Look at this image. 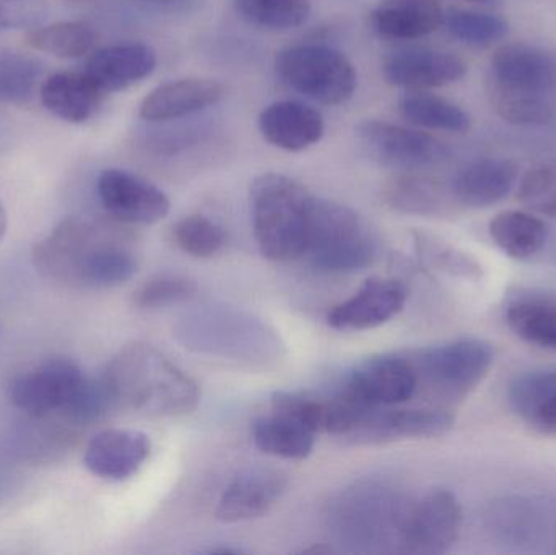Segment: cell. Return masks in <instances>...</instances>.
Returning a JSON list of instances; mask_svg holds the SVG:
<instances>
[{"mask_svg":"<svg viewBox=\"0 0 556 555\" xmlns=\"http://www.w3.org/2000/svg\"><path fill=\"white\" fill-rule=\"evenodd\" d=\"M103 378L117 407L149 416H186L201 400L198 383L152 345L121 349Z\"/></svg>","mask_w":556,"mask_h":555,"instance_id":"3957f363","label":"cell"},{"mask_svg":"<svg viewBox=\"0 0 556 555\" xmlns=\"http://www.w3.org/2000/svg\"><path fill=\"white\" fill-rule=\"evenodd\" d=\"M314 198L296 179L264 173L251 185L254 237L264 257L277 263L303 256Z\"/></svg>","mask_w":556,"mask_h":555,"instance_id":"277c9868","label":"cell"},{"mask_svg":"<svg viewBox=\"0 0 556 555\" xmlns=\"http://www.w3.org/2000/svg\"><path fill=\"white\" fill-rule=\"evenodd\" d=\"M447 33L457 41L473 48H489L506 38L509 23L500 13L482 10L451 9L444 13Z\"/></svg>","mask_w":556,"mask_h":555,"instance_id":"1f68e13d","label":"cell"},{"mask_svg":"<svg viewBox=\"0 0 556 555\" xmlns=\"http://www.w3.org/2000/svg\"><path fill=\"white\" fill-rule=\"evenodd\" d=\"M384 199L395 211L425 217L446 214L451 202L456 201L453 189H447L431 176L415 172L402 173L386 182Z\"/></svg>","mask_w":556,"mask_h":555,"instance_id":"484cf974","label":"cell"},{"mask_svg":"<svg viewBox=\"0 0 556 555\" xmlns=\"http://www.w3.org/2000/svg\"><path fill=\"white\" fill-rule=\"evenodd\" d=\"M518 199L542 217L556 218V159L538 163L518 182Z\"/></svg>","mask_w":556,"mask_h":555,"instance_id":"e575fe53","label":"cell"},{"mask_svg":"<svg viewBox=\"0 0 556 555\" xmlns=\"http://www.w3.org/2000/svg\"><path fill=\"white\" fill-rule=\"evenodd\" d=\"M104 94L85 71L55 72L39 87V97L46 110L72 124L91 119L100 110Z\"/></svg>","mask_w":556,"mask_h":555,"instance_id":"cb8c5ba5","label":"cell"},{"mask_svg":"<svg viewBox=\"0 0 556 555\" xmlns=\"http://www.w3.org/2000/svg\"><path fill=\"white\" fill-rule=\"evenodd\" d=\"M198 292L189 277L179 274H160L143 282L134 293V305L140 310H159L188 302Z\"/></svg>","mask_w":556,"mask_h":555,"instance_id":"d590c367","label":"cell"},{"mask_svg":"<svg viewBox=\"0 0 556 555\" xmlns=\"http://www.w3.org/2000/svg\"><path fill=\"white\" fill-rule=\"evenodd\" d=\"M463 508L453 492L431 489L405 504L397 543L402 553L446 554L459 540Z\"/></svg>","mask_w":556,"mask_h":555,"instance_id":"9c48e42d","label":"cell"},{"mask_svg":"<svg viewBox=\"0 0 556 555\" xmlns=\"http://www.w3.org/2000/svg\"><path fill=\"white\" fill-rule=\"evenodd\" d=\"M486 91L495 113L513 126L556 121V52L534 42H508L490 59Z\"/></svg>","mask_w":556,"mask_h":555,"instance_id":"7a4b0ae2","label":"cell"},{"mask_svg":"<svg viewBox=\"0 0 556 555\" xmlns=\"http://www.w3.org/2000/svg\"><path fill=\"white\" fill-rule=\"evenodd\" d=\"M7 231V212L3 209L2 202H0V243H2L3 237Z\"/></svg>","mask_w":556,"mask_h":555,"instance_id":"ab89813d","label":"cell"},{"mask_svg":"<svg viewBox=\"0 0 556 555\" xmlns=\"http://www.w3.org/2000/svg\"><path fill=\"white\" fill-rule=\"evenodd\" d=\"M444 13L440 0H381L369 15V25L381 38L412 41L438 31Z\"/></svg>","mask_w":556,"mask_h":555,"instance_id":"603a6c76","label":"cell"},{"mask_svg":"<svg viewBox=\"0 0 556 555\" xmlns=\"http://www.w3.org/2000/svg\"><path fill=\"white\" fill-rule=\"evenodd\" d=\"M486 533L503 546L534 551L556 544V494H511L493 499L483 514Z\"/></svg>","mask_w":556,"mask_h":555,"instance_id":"ba28073f","label":"cell"},{"mask_svg":"<svg viewBox=\"0 0 556 555\" xmlns=\"http://www.w3.org/2000/svg\"><path fill=\"white\" fill-rule=\"evenodd\" d=\"M33 263L46 279L75 289H111L137 273L136 257L126 248L81 218H67L52 228L36 244Z\"/></svg>","mask_w":556,"mask_h":555,"instance_id":"6da1fadb","label":"cell"},{"mask_svg":"<svg viewBox=\"0 0 556 555\" xmlns=\"http://www.w3.org/2000/svg\"><path fill=\"white\" fill-rule=\"evenodd\" d=\"M176 244L194 257H211L222 250L225 234L214 220L204 215H189L176 224Z\"/></svg>","mask_w":556,"mask_h":555,"instance_id":"8d00e7d4","label":"cell"},{"mask_svg":"<svg viewBox=\"0 0 556 555\" xmlns=\"http://www.w3.org/2000/svg\"><path fill=\"white\" fill-rule=\"evenodd\" d=\"M253 440L266 455L301 462L313 453L316 433L291 417L274 413L254 422Z\"/></svg>","mask_w":556,"mask_h":555,"instance_id":"f1b7e54d","label":"cell"},{"mask_svg":"<svg viewBox=\"0 0 556 555\" xmlns=\"http://www.w3.org/2000/svg\"><path fill=\"white\" fill-rule=\"evenodd\" d=\"M156 67V52L143 42H121L98 49L85 72L104 93L126 90L149 77Z\"/></svg>","mask_w":556,"mask_h":555,"instance_id":"7402d4cb","label":"cell"},{"mask_svg":"<svg viewBox=\"0 0 556 555\" xmlns=\"http://www.w3.org/2000/svg\"><path fill=\"white\" fill-rule=\"evenodd\" d=\"M489 231L500 251L518 261L541 253L548 240V225L534 212H502L492 218Z\"/></svg>","mask_w":556,"mask_h":555,"instance_id":"4316f807","label":"cell"},{"mask_svg":"<svg viewBox=\"0 0 556 555\" xmlns=\"http://www.w3.org/2000/svg\"><path fill=\"white\" fill-rule=\"evenodd\" d=\"M399 110L405 121L421 129L464 134L472 126V117L463 106L428 91H408Z\"/></svg>","mask_w":556,"mask_h":555,"instance_id":"f546056e","label":"cell"},{"mask_svg":"<svg viewBox=\"0 0 556 555\" xmlns=\"http://www.w3.org/2000/svg\"><path fill=\"white\" fill-rule=\"evenodd\" d=\"M505 321L526 344L556 352V299L518 297L506 308Z\"/></svg>","mask_w":556,"mask_h":555,"instance_id":"83f0119b","label":"cell"},{"mask_svg":"<svg viewBox=\"0 0 556 555\" xmlns=\"http://www.w3.org/2000/svg\"><path fill=\"white\" fill-rule=\"evenodd\" d=\"M304 554H311V553H317V554H329L332 553V550L330 547H311V550L303 551Z\"/></svg>","mask_w":556,"mask_h":555,"instance_id":"60d3db41","label":"cell"},{"mask_svg":"<svg viewBox=\"0 0 556 555\" xmlns=\"http://www.w3.org/2000/svg\"><path fill=\"white\" fill-rule=\"evenodd\" d=\"M346 388L368 407L407 403L417 393V375L408 357L381 355L363 362L346 378Z\"/></svg>","mask_w":556,"mask_h":555,"instance_id":"5bb4252c","label":"cell"},{"mask_svg":"<svg viewBox=\"0 0 556 555\" xmlns=\"http://www.w3.org/2000/svg\"><path fill=\"white\" fill-rule=\"evenodd\" d=\"M235 7L251 25L278 31L298 28L311 13L309 0H235Z\"/></svg>","mask_w":556,"mask_h":555,"instance_id":"d6a6232c","label":"cell"},{"mask_svg":"<svg viewBox=\"0 0 556 555\" xmlns=\"http://www.w3.org/2000/svg\"><path fill=\"white\" fill-rule=\"evenodd\" d=\"M85 375L71 358H49L13 378L9 400L31 417L62 414L84 383Z\"/></svg>","mask_w":556,"mask_h":555,"instance_id":"30bf717a","label":"cell"},{"mask_svg":"<svg viewBox=\"0 0 556 555\" xmlns=\"http://www.w3.org/2000/svg\"><path fill=\"white\" fill-rule=\"evenodd\" d=\"M97 192L104 211L123 224H159L172 207L168 195L162 189L127 169L108 168L101 172Z\"/></svg>","mask_w":556,"mask_h":555,"instance_id":"8fae6325","label":"cell"},{"mask_svg":"<svg viewBox=\"0 0 556 555\" xmlns=\"http://www.w3.org/2000/svg\"><path fill=\"white\" fill-rule=\"evenodd\" d=\"M276 71L288 88L327 106L352 100L358 85L350 59L329 46H288L277 54Z\"/></svg>","mask_w":556,"mask_h":555,"instance_id":"52a82bcc","label":"cell"},{"mask_svg":"<svg viewBox=\"0 0 556 555\" xmlns=\"http://www.w3.org/2000/svg\"><path fill=\"white\" fill-rule=\"evenodd\" d=\"M378 243L355 211L314 198L303 256L320 273H356L371 266Z\"/></svg>","mask_w":556,"mask_h":555,"instance_id":"5b68a950","label":"cell"},{"mask_svg":"<svg viewBox=\"0 0 556 555\" xmlns=\"http://www.w3.org/2000/svg\"><path fill=\"white\" fill-rule=\"evenodd\" d=\"M415 244H417L420 256L440 270L459 274L467 273L470 267L467 257L457 253L453 248L446 247L443 241L434 240V238L427 237V235H417Z\"/></svg>","mask_w":556,"mask_h":555,"instance_id":"74e56055","label":"cell"},{"mask_svg":"<svg viewBox=\"0 0 556 555\" xmlns=\"http://www.w3.org/2000/svg\"><path fill=\"white\" fill-rule=\"evenodd\" d=\"M513 413L542 436H556V368L522 371L508 388Z\"/></svg>","mask_w":556,"mask_h":555,"instance_id":"d4e9b609","label":"cell"},{"mask_svg":"<svg viewBox=\"0 0 556 555\" xmlns=\"http://www.w3.org/2000/svg\"><path fill=\"white\" fill-rule=\"evenodd\" d=\"M260 130L267 142L285 152H303L323 139L326 124L319 111L300 101H276L264 108Z\"/></svg>","mask_w":556,"mask_h":555,"instance_id":"ffe728a7","label":"cell"},{"mask_svg":"<svg viewBox=\"0 0 556 555\" xmlns=\"http://www.w3.org/2000/svg\"><path fill=\"white\" fill-rule=\"evenodd\" d=\"M516 163L506 159L473 160L457 172L451 182L454 198L467 207L483 209L498 204L518 186Z\"/></svg>","mask_w":556,"mask_h":555,"instance_id":"44dd1931","label":"cell"},{"mask_svg":"<svg viewBox=\"0 0 556 555\" xmlns=\"http://www.w3.org/2000/svg\"><path fill=\"white\" fill-rule=\"evenodd\" d=\"M453 414L437 407L421 409H386L376 407L369 411L345 437L355 445H379L407 439H434L446 436L454 427Z\"/></svg>","mask_w":556,"mask_h":555,"instance_id":"4fadbf2b","label":"cell"},{"mask_svg":"<svg viewBox=\"0 0 556 555\" xmlns=\"http://www.w3.org/2000/svg\"><path fill=\"white\" fill-rule=\"evenodd\" d=\"M150 450L149 436L139 430H104L88 443L85 466L106 481H126L142 468Z\"/></svg>","mask_w":556,"mask_h":555,"instance_id":"ac0fdd59","label":"cell"},{"mask_svg":"<svg viewBox=\"0 0 556 555\" xmlns=\"http://www.w3.org/2000/svg\"><path fill=\"white\" fill-rule=\"evenodd\" d=\"M358 134L372 155L405 172L438 165L447 156L446 146L437 137L401 124L369 119L359 124Z\"/></svg>","mask_w":556,"mask_h":555,"instance_id":"7c38bea8","label":"cell"},{"mask_svg":"<svg viewBox=\"0 0 556 555\" xmlns=\"http://www.w3.org/2000/svg\"><path fill=\"white\" fill-rule=\"evenodd\" d=\"M386 81L408 91L456 84L467 74L463 58L440 49H412L389 55L382 64Z\"/></svg>","mask_w":556,"mask_h":555,"instance_id":"2e32d148","label":"cell"},{"mask_svg":"<svg viewBox=\"0 0 556 555\" xmlns=\"http://www.w3.org/2000/svg\"><path fill=\"white\" fill-rule=\"evenodd\" d=\"M467 2H489V0H467Z\"/></svg>","mask_w":556,"mask_h":555,"instance_id":"b9f144b4","label":"cell"},{"mask_svg":"<svg viewBox=\"0 0 556 555\" xmlns=\"http://www.w3.org/2000/svg\"><path fill=\"white\" fill-rule=\"evenodd\" d=\"M407 290L399 280L371 277L358 292L327 316L337 331H368L391 321L404 308Z\"/></svg>","mask_w":556,"mask_h":555,"instance_id":"9a60e30c","label":"cell"},{"mask_svg":"<svg viewBox=\"0 0 556 555\" xmlns=\"http://www.w3.org/2000/svg\"><path fill=\"white\" fill-rule=\"evenodd\" d=\"M25 41L35 51L61 59H78L93 51L97 35L85 23L58 22L29 29Z\"/></svg>","mask_w":556,"mask_h":555,"instance_id":"4dcf8cb0","label":"cell"},{"mask_svg":"<svg viewBox=\"0 0 556 555\" xmlns=\"http://www.w3.org/2000/svg\"><path fill=\"white\" fill-rule=\"evenodd\" d=\"M42 67L22 52L0 54V103H23L35 93Z\"/></svg>","mask_w":556,"mask_h":555,"instance_id":"836d02e7","label":"cell"},{"mask_svg":"<svg viewBox=\"0 0 556 555\" xmlns=\"http://www.w3.org/2000/svg\"><path fill=\"white\" fill-rule=\"evenodd\" d=\"M38 15L31 0H0V29L28 25Z\"/></svg>","mask_w":556,"mask_h":555,"instance_id":"f35d334b","label":"cell"},{"mask_svg":"<svg viewBox=\"0 0 556 555\" xmlns=\"http://www.w3.org/2000/svg\"><path fill=\"white\" fill-rule=\"evenodd\" d=\"M224 97V85L212 78H179L153 88L142 103L139 114L150 123L181 119L189 114L215 106Z\"/></svg>","mask_w":556,"mask_h":555,"instance_id":"d6986e66","label":"cell"},{"mask_svg":"<svg viewBox=\"0 0 556 555\" xmlns=\"http://www.w3.org/2000/svg\"><path fill=\"white\" fill-rule=\"evenodd\" d=\"M417 384H424L440 400L463 401L482 384L495 361L490 342L477 338L457 339L408 357Z\"/></svg>","mask_w":556,"mask_h":555,"instance_id":"8992f818","label":"cell"},{"mask_svg":"<svg viewBox=\"0 0 556 555\" xmlns=\"http://www.w3.org/2000/svg\"><path fill=\"white\" fill-rule=\"evenodd\" d=\"M287 484V476L277 469H248L225 489L215 515L224 524H241L264 517L283 495Z\"/></svg>","mask_w":556,"mask_h":555,"instance_id":"e0dca14e","label":"cell"}]
</instances>
